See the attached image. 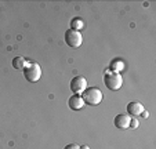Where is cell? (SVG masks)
<instances>
[{
	"label": "cell",
	"mask_w": 156,
	"mask_h": 149,
	"mask_svg": "<svg viewBox=\"0 0 156 149\" xmlns=\"http://www.w3.org/2000/svg\"><path fill=\"white\" fill-rule=\"evenodd\" d=\"M83 101L88 105H98L102 101V91L97 87H90L83 91Z\"/></svg>",
	"instance_id": "1"
},
{
	"label": "cell",
	"mask_w": 156,
	"mask_h": 149,
	"mask_svg": "<svg viewBox=\"0 0 156 149\" xmlns=\"http://www.w3.org/2000/svg\"><path fill=\"white\" fill-rule=\"evenodd\" d=\"M104 82H105V86L109 88V90L116 91L122 87L123 79H122L120 73H115V72H111V70H106Z\"/></svg>",
	"instance_id": "2"
},
{
	"label": "cell",
	"mask_w": 156,
	"mask_h": 149,
	"mask_svg": "<svg viewBox=\"0 0 156 149\" xmlns=\"http://www.w3.org/2000/svg\"><path fill=\"white\" fill-rule=\"evenodd\" d=\"M24 76L29 83L37 82L41 76V69L39 66V64H36V62L27 64V66L24 68Z\"/></svg>",
	"instance_id": "3"
},
{
	"label": "cell",
	"mask_w": 156,
	"mask_h": 149,
	"mask_svg": "<svg viewBox=\"0 0 156 149\" xmlns=\"http://www.w3.org/2000/svg\"><path fill=\"white\" fill-rule=\"evenodd\" d=\"M82 41H83V37H82V35H80V32L73 30V29H68L65 32V43L68 44L69 47L77 48V47L82 44Z\"/></svg>",
	"instance_id": "4"
},
{
	"label": "cell",
	"mask_w": 156,
	"mask_h": 149,
	"mask_svg": "<svg viewBox=\"0 0 156 149\" xmlns=\"http://www.w3.org/2000/svg\"><path fill=\"white\" fill-rule=\"evenodd\" d=\"M87 88V80L84 79L83 76H76L71 80V90L73 94H83V91Z\"/></svg>",
	"instance_id": "5"
},
{
	"label": "cell",
	"mask_w": 156,
	"mask_h": 149,
	"mask_svg": "<svg viewBox=\"0 0 156 149\" xmlns=\"http://www.w3.org/2000/svg\"><path fill=\"white\" fill-rule=\"evenodd\" d=\"M68 106L72 111H79V109H82L83 106H84V101H83L82 95H77V94L72 95L71 98L68 99Z\"/></svg>",
	"instance_id": "6"
},
{
	"label": "cell",
	"mask_w": 156,
	"mask_h": 149,
	"mask_svg": "<svg viewBox=\"0 0 156 149\" xmlns=\"http://www.w3.org/2000/svg\"><path fill=\"white\" fill-rule=\"evenodd\" d=\"M144 111H145L144 105L137 102V101H133V102H130L129 105H127V113H129L130 116H140Z\"/></svg>",
	"instance_id": "7"
},
{
	"label": "cell",
	"mask_w": 156,
	"mask_h": 149,
	"mask_svg": "<svg viewBox=\"0 0 156 149\" xmlns=\"http://www.w3.org/2000/svg\"><path fill=\"white\" fill-rule=\"evenodd\" d=\"M130 119L131 117L127 116V115H118V116L115 117V126L118 127V129L123 130V129H129V123H130Z\"/></svg>",
	"instance_id": "8"
},
{
	"label": "cell",
	"mask_w": 156,
	"mask_h": 149,
	"mask_svg": "<svg viewBox=\"0 0 156 149\" xmlns=\"http://www.w3.org/2000/svg\"><path fill=\"white\" fill-rule=\"evenodd\" d=\"M12 68L14 69H18V70H24V68L27 66V59L24 58V57H15L14 59H12Z\"/></svg>",
	"instance_id": "9"
},
{
	"label": "cell",
	"mask_w": 156,
	"mask_h": 149,
	"mask_svg": "<svg viewBox=\"0 0 156 149\" xmlns=\"http://www.w3.org/2000/svg\"><path fill=\"white\" fill-rule=\"evenodd\" d=\"M123 68H124V62L122 61V59H113V61L109 64V69L112 70V72H115V73L122 72Z\"/></svg>",
	"instance_id": "10"
},
{
	"label": "cell",
	"mask_w": 156,
	"mask_h": 149,
	"mask_svg": "<svg viewBox=\"0 0 156 149\" xmlns=\"http://www.w3.org/2000/svg\"><path fill=\"white\" fill-rule=\"evenodd\" d=\"M84 28V22H83L82 20H80L79 17L73 18V20L71 21V29L73 30H77V32H80V29H83Z\"/></svg>",
	"instance_id": "11"
},
{
	"label": "cell",
	"mask_w": 156,
	"mask_h": 149,
	"mask_svg": "<svg viewBox=\"0 0 156 149\" xmlns=\"http://www.w3.org/2000/svg\"><path fill=\"white\" fill-rule=\"evenodd\" d=\"M129 127H130V129H137V127H138V120L134 119V117H133V119H130Z\"/></svg>",
	"instance_id": "12"
},
{
	"label": "cell",
	"mask_w": 156,
	"mask_h": 149,
	"mask_svg": "<svg viewBox=\"0 0 156 149\" xmlns=\"http://www.w3.org/2000/svg\"><path fill=\"white\" fill-rule=\"evenodd\" d=\"M64 149H80V146L76 145V144H68V145L65 146Z\"/></svg>",
	"instance_id": "13"
},
{
	"label": "cell",
	"mask_w": 156,
	"mask_h": 149,
	"mask_svg": "<svg viewBox=\"0 0 156 149\" xmlns=\"http://www.w3.org/2000/svg\"><path fill=\"white\" fill-rule=\"evenodd\" d=\"M141 115H142V116H144V117H148V112H147V111H144Z\"/></svg>",
	"instance_id": "14"
},
{
	"label": "cell",
	"mask_w": 156,
	"mask_h": 149,
	"mask_svg": "<svg viewBox=\"0 0 156 149\" xmlns=\"http://www.w3.org/2000/svg\"><path fill=\"white\" fill-rule=\"evenodd\" d=\"M80 149H90V148L87 145H83V146H80Z\"/></svg>",
	"instance_id": "15"
}]
</instances>
